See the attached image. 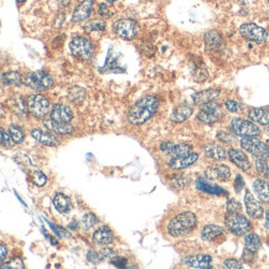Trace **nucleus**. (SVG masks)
Here are the masks:
<instances>
[{"instance_id": "obj_1", "label": "nucleus", "mask_w": 269, "mask_h": 269, "mask_svg": "<svg viewBox=\"0 0 269 269\" xmlns=\"http://www.w3.org/2000/svg\"><path fill=\"white\" fill-rule=\"evenodd\" d=\"M158 108H159L158 98L153 97V96H147V97L137 101L130 107L129 113H128V120L134 125L144 124L158 112Z\"/></svg>"}, {"instance_id": "obj_2", "label": "nucleus", "mask_w": 269, "mask_h": 269, "mask_svg": "<svg viewBox=\"0 0 269 269\" xmlns=\"http://www.w3.org/2000/svg\"><path fill=\"white\" fill-rule=\"evenodd\" d=\"M196 215L190 211L181 212V214L176 215L174 218L170 219L169 224H167V233L172 237L185 236L196 226Z\"/></svg>"}, {"instance_id": "obj_3", "label": "nucleus", "mask_w": 269, "mask_h": 269, "mask_svg": "<svg viewBox=\"0 0 269 269\" xmlns=\"http://www.w3.org/2000/svg\"><path fill=\"white\" fill-rule=\"evenodd\" d=\"M70 51L73 57L78 58L81 61H88L92 58L93 45L88 39L82 38V36H76L70 43Z\"/></svg>"}, {"instance_id": "obj_4", "label": "nucleus", "mask_w": 269, "mask_h": 269, "mask_svg": "<svg viewBox=\"0 0 269 269\" xmlns=\"http://www.w3.org/2000/svg\"><path fill=\"white\" fill-rule=\"evenodd\" d=\"M224 224H226L227 229L232 232L236 236H244V234L249 233L252 229L251 222L244 217L243 215L238 214H228L224 218Z\"/></svg>"}, {"instance_id": "obj_5", "label": "nucleus", "mask_w": 269, "mask_h": 269, "mask_svg": "<svg viewBox=\"0 0 269 269\" xmlns=\"http://www.w3.org/2000/svg\"><path fill=\"white\" fill-rule=\"evenodd\" d=\"M241 147L242 149L253 155L254 158L268 159L269 147L257 137H243L241 140Z\"/></svg>"}, {"instance_id": "obj_6", "label": "nucleus", "mask_w": 269, "mask_h": 269, "mask_svg": "<svg viewBox=\"0 0 269 269\" xmlns=\"http://www.w3.org/2000/svg\"><path fill=\"white\" fill-rule=\"evenodd\" d=\"M24 82L35 91H46L53 86L54 80L49 73L44 71H34L25 76Z\"/></svg>"}, {"instance_id": "obj_7", "label": "nucleus", "mask_w": 269, "mask_h": 269, "mask_svg": "<svg viewBox=\"0 0 269 269\" xmlns=\"http://www.w3.org/2000/svg\"><path fill=\"white\" fill-rule=\"evenodd\" d=\"M223 117V112L218 103L211 102L201 106V109L197 113V119L205 124H214Z\"/></svg>"}, {"instance_id": "obj_8", "label": "nucleus", "mask_w": 269, "mask_h": 269, "mask_svg": "<svg viewBox=\"0 0 269 269\" xmlns=\"http://www.w3.org/2000/svg\"><path fill=\"white\" fill-rule=\"evenodd\" d=\"M231 130L234 135L238 137H257L261 133L258 125L253 122L244 120L242 118H234L231 122Z\"/></svg>"}, {"instance_id": "obj_9", "label": "nucleus", "mask_w": 269, "mask_h": 269, "mask_svg": "<svg viewBox=\"0 0 269 269\" xmlns=\"http://www.w3.org/2000/svg\"><path fill=\"white\" fill-rule=\"evenodd\" d=\"M113 31H114L115 35L119 36L120 39H124V40H133V39L137 36L139 28H138V24L134 20H130V19H120V20L115 21L113 24Z\"/></svg>"}, {"instance_id": "obj_10", "label": "nucleus", "mask_w": 269, "mask_h": 269, "mask_svg": "<svg viewBox=\"0 0 269 269\" xmlns=\"http://www.w3.org/2000/svg\"><path fill=\"white\" fill-rule=\"evenodd\" d=\"M29 113L35 118H44L50 112V102L41 95H33L28 98Z\"/></svg>"}, {"instance_id": "obj_11", "label": "nucleus", "mask_w": 269, "mask_h": 269, "mask_svg": "<svg viewBox=\"0 0 269 269\" xmlns=\"http://www.w3.org/2000/svg\"><path fill=\"white\" fill-rule=\"evenodd\" d=\"M239 34L243 36L246 40L253 41V43L261 44L263 41L267 40V31L264 30L261 26L256 25V24H243V25L239 28Z\"/></svg>"}, {"instance_id": "obj_12", "label": "nucleus", "mask_w": 269, "mask_h": 269, "mask_svg": "<svg viewBox=\"0 0 269 269\" xmlns=\"http://www.w3.org/2000/svg\"><path fill=\"white\" fill-rule=\"evenodd\" d=\"M244 206H246L247 212L252 218L259 219L263 217L264 210L262 207V204L259 202V200L254 197V195L249 190H246V194H244Z\"/></svg>"}, {"instance_id": "obj_13", "label": "nucleus", "mask_w": 269, "mask_h": 269, "mask_svg": "<svg viewBox=\"0 0 269 269\" xmlns=\"http://www.w3.org/2000/svg\"><path fill=\"white\" fill-rule=\"evenodd\" d=\"M160 149L165 153V154L170 155L171 158H179L184 157V155L190 154L191 152V147L187 144H184V143H175L171 142H164L160 145Z\"/></svg>"}, {"instance_id": "obj_14", "label": "nucleus", "mask_w": 269, "mask_h": 269, "mask_svg": "<svg viewBox=\"0 0 269 269\" xmlns=\"http://www.w3.org/2000/svg\"><path fill=\"white\" fill-rule=\"evenodd\" d=\"M205 175L209 180H219V181H227L231 177V169L227 165H212V166L207 167Z\"/></svg>"}, {"instance_id": "obj_15", "label": "nucleus", "mask_w": 269, "mask_h": 269, "mask_svg": "<svg viewBox=\"0 0 269 269\" xmlns=\"http://www.w3.org/2000/svg\"><path fill=\"white\" fill-rule=\"evenodd\" d=\"M31 135H33V138L36 142H39L43 145H46V147H56V145L58 144V142H60L56 133L54 134V132L51 133L49 132V130L39 129V128H35V129L31 130Z\"/></svg>"}, {"instance_id": "obj_16", "label": "nucleus", "mask_w": 269, "mask_h": 269, "mask_svg": "<svg viewBox=\"0 0 269 269\" xmlns=\"http://www.w3.org/2000/svg\"><path fill=\"white\" fill-rule=\"evenodd\" d=\"M199 159V154L197 153H190V154L184 155V157L179 158H171L169 161V167L172 170H182L186 167L191 166Z\"/></svg>"}, {"instance_id": "obj_17", "label": "nucleus", "mask_w": 269, "mask_h": 269, "mask_svg": "<svg viewBox=\"0 0 269 269\" xmlns=\"http://www.w3.org/2000/svg\"><path fill=\"white\" fill-rule=\"evenodd\" d=\"M93 9V0H83L82 3L75 9L72 14L71 20L73 23H82V21L87 20L91 15V11Z\"/></svg>"}, {"instance_id": "obj_18", "label": "nucleus", "mask_w": 269, "mask_h": 269, "mask_svg": "<svg viewBox=\"0 0 269 269\" xmlns=\"http://www.w3.org/2000/svg\"><path fill=\"white\" fill-rule=\"evenodd\" d=\"M212 258L207 254H195V256L185 257L182 263L191 268H210Z\"/></svg>"}, {"instance_id": "obj_19", "label": "nucleus", "mask_w": 269, "mask_h": 269, "mask_svg": "<svg viewBox=\"0 0 269 269\" xmlns=\"http://www.w3.org/2000/svg\"><path fill=\"white\" fill-rule=\"evenodd\" d=\"M44 125L48 128L51 132L56 133V134H72L75 128L70 124V123L66 122H58L55 119H46L44 120Z\"/></svg>"}, {"instance_id": "obj_20", "label": "nucleus", "mask_w": 269, "mask_h": 269, "mask_svg": "<svg viewBox=\"0 0 269 269\" xmlns=\"http://www.w3.org/2000/svg\"><path fill=\"white\" fill-rule=\"evenodd\" d=\"M227 154H228L229 160H231V161L233 162L237 167H239L241 170H244V171L249 170V167H251V162H249L248 158H247V155L244 154L242 150L229 149Z\"/></svg>"}, {"instance_id": "obj_21", "label": "nucleus", "mask_w": 269, "mask_h": 269, "mask_svg": "<svg viewBox=\"0 0 269 269\" xmlns=\"http://www.w3.org/2000/svg\"><path fill=\"white\" fill-rule=\"evenodd\" d=\"M51 118L58 122L70 123L73 118V113L68 106L55 105L51 110Z\"/></svg>"}, {"instance_id": "obj_22", "label": "nucleus", "mask_w": 269, "mask_h": 269, "mask_svg": "<svg viewBox=\"0 0 269 269\" xmlns=\"http://www.w3.org/2000/svg\"><path fill=\"white\" fill-rule=\"evenodd\" d=\"M219 96V91L218 90H205V91H200V92L194 93L192 95V100L196 105L199 106H204L206 103H211L215 102V101L218 98Z\"/></svg>"}, {"instance_id": "obj_23", "label": "nucleus", "mask_w": 269, "mask_h": 269, "mask_svg": "<svg viewBox=\"0 0 269 269\" xmlns=\"http://www.w3.org/2000/svg\"><path fill=\"white\" fill-rule=\"evenodd\" d=\"M204 40L206 44V48L210 50H219L223 46V39L215 30L207 31L204 36Z\"/></svg>"}, {"instance_id": "obj_24", "label": "nucleus", "mask_w": 269, "mask_h": 269, "mask_svg": "<svg viewBox=\"0 0 269 269\" xmlns=\"http://www.w3.org/2000/svg\"><path fill=\"white\" fill-rule=\"evenodd\" d=\"M113 238H114L113 232L108 227H101V228L96 229V232L93 233V241L97 244H101V246L112 243Z\"/></svg>"}, {"instance_id": "obj_25", "label": "nucleus", "mask_w": 269, "mask_h": 269, "mask_svg": "<svg viewBox=\"0 0 269 269\" xmlns=\"http://www.w3.org/2000/svg\"><path fill=\"white\" fill-rule=\"evenodd\" d=\"M249 119L262 125H269V110L263 108H251L248 110Z\"/></svg>"}, {"instance_id": "obj_26", "label": "nucleus", "mask_w": 269, "mask_h": 269, "mask_svg": "<svg viewBox=\"0 0 269 269\" xmlns=\"http://www.w3.org/2000/svg\"><path fill=\"white\" fill-rule=\"evenodd\" d=\"M253 190L262 202L269 204V184L262 179L254 180Z\"/></svg>"}, {"instance_id": "obj_27", "label": "nucleus", "mask_w": 269, "mask_h": 269, "mask_svg": "<svg viewBox=\"0 0 269 269\" xmlns=\"http://www.w3.org/2000/svg\"><path fill=\"white\" fill-rule=\"evenodd\" d=\"M191 114L192 108L190 107V106L182 105L172 110L171 115H170V120H171L172 123H181L184 122V120H186Z\"/></svg>"}, {"instance_id": "obj_28", "label": "nucleus", "mask_w": 269, "mask_h": 269, "mask_svg": "<svg viewBox=\"0 0 269 269\" xmlns=\"http://www.w3.org/2000/svg\"><path fill=\"white\" fill-rule=\"evenodd\" d=\"M53 204L60 214H68L71 211V207H72L70 199L66 195L61 194V192H58V194L54 196Z\"/></svg>"}, {"instance_id": "obj_29", "label": "nucleus", "mask_w": 269, "mask_h": 269, "mask_svg": "<svg viewBox=\"0 0 269 269\" xmlns=\"http://www.w3.org/2000/svg\"><path fill=\"white\" fill-rule=\"evenodd\" d=\"M205 155L214 160H224L228 154L226 153L224 148H222L218 144H209L204 149Z\"/></svg>"}, {"instance_id": "obj_30", "label": "nucleus", "mask_w": 269, "mask_h": 269, "mask_svg": "<svg viewBox=\"0 0 269 269\" xmlns=\"http://www.w3.org/2000/svg\"><path fill=\"white\" fill-rule=\"evenodd\" d=\"M196 187L199 190H201V191L205 192H209V194H214V195H226V191H224L222 187L217 186V185L211 184V182L209 181V179H197L196 181Z\"/></svg>"}, {"instance_id": "obj_31", "label": "nucleus", "mask_w": 269, "mask_h": 269, "mask_svg": "<svg viewBox=\"0 0 269 269\" xmlns=\"http://www.w3.org/2000/svg\"><path fill=\"white\" fill-rule=\"evenodd\" d=\"M224 231L219 226H216V224H207V226L204 227L201 232V237L205 241H215L218 237L223 236Z\"/></svg>"}, {"instance_id": "obj_32", "label": "nucleus", "mask_w": 269, "mask_h": 269, "mask_svg": "<svg viewBox=\"0 0 269 269\" xmlns=\"http://www.w3.org/2000/svg\"><path fill=\"white\" fill-rule=\"evenodd\" d=\"M11 107H13L14 113H15V114L20 115V117H25V115H28V113H29L28 102H25V100H24L21 96H18V97H15L13 101H11Z\"/></svg>"}, {"instance_id": "obj_33", "label": "nucleus", "mask_w": 269, "mask_h": 269, "mask_svg": "<svg viewBox=\"0 0 269 269\" xmlns=\"http://www.w3.org/2000/svg\"><path fill=\"white\" fill-rule=\"evenodd\" d=\"M1 81L4 85L9 86H21L23 85V78L19 75L16 71H9V72H4L1 75Z\"/></svg>"}, {"instance_id": "obj_34", "label": "nucleus", "mask_w": 269, "mask_h": 269, "mask_svg": "<svg viewBox=\"0 0 269 269\" xmlns=\"http://www.w3.org/2000/svg\"><path fill=\"white\" fill-rule=\"evenodd\" d=\"M244 246H246L247 249L256 253L262 246L261 238H259L258 234L256 233H247L246 237H244Z\"/></svg>"}, {"instance_id": "obj_35", "label": "nucleus", "mask_w": 269, "mask_h": 269, "mask_svg": "<svg viewBox=\"0 0 269 269\" xmlns=\"http://www.w3.org/2000/svg\"><path fill=\"white\" fill-rule=\"evenodd\" d=\"M9 134H10L14 144H20V143H23L24 139H25V133H24V130L21 129L19 125H10V127H9Z\"/></svg>"}, {"instance_id": "obj_36", "label": "nucleus", "mask_w": 269, "mask_h": 269, "mask_svg": "<svg viewBox=\"0 0 269 269\" xmlns=\"http://www.w3.org/2000/svg\"><path fill=\"white\" fill-rule=\"evenodd\" d=\"M68 97H70L71 102L80 105V103H82L83 101H85L86 91L81 87H73V88H71Z\"/></svg>"}, {"instance_id": "obj_37", "label": "nucleus", "mask_w": 269, "mask_h": 269, "mask_svg": "<svg viewBox=\"0 0 269 269\" xmlns=\"http://www.w3.org/2000/svg\"><path fill=\"white\" fill-rule=\"evenodd\" d=\"M256 167L259 174L269 179V162L266 158H256Z\"/></svg>"}, {"instance_id": "obj_38", "label": "nucleus", "mask_w": 269, "mask_h": 269, "mask_svg": "<svg viewBox=\"0 0 269 269\" xmlns=\"http://www.w3.org/2000/svg\"><path fill=\"white\" fill-rule=\"evenodd\" d=\"M97 221L98 219L97 217H96V215L86 214L85 216H83L82 221H81V226H82V228L85 229V231H88V229L92 228V227L97 223Z\"/></svg>"}, {"instance_id": "obj_39", "label": "nucleus", "mask_w": 269, "mask_h": 269, "mask_svg": "<svg viewBox=\"0 0 269 269\" xmlns=\"http://www.w3.org/2000/svg\"><path fill=\"white\" fill-rule=\"evenodd\" d=\"M30 177L34 181V184L38 185V186H44V185L46 184V181H48V177L38 169L33 170V171L30 172Z\"/></svg>"}, {"instance_id": "obj_40", "label": "nucleus", "mask_w": 269, "mask_h": 269, "mask_svg": "<svg viewBox=\"0 0 269 269\" xmlns=\"http://www.w3.org/2000/svg\"><path fill=\"white\" fill-rule=\"evenodd\" d=\"M106 29V24L105 21H101V20H93L90 21L88 24H86L85 25V30L87 31V33H91V31H103Z\"/></svg>"}, {"instance_id": "obj_41", "label": "nucleus", "mask_w": 269, "mask_h": 269, "mask_svg": "<svg viewBox=\"0 0 269 269\" xmlns=\"http://www.w3.org/2000/svg\"><path fill=\"white\" fill-rule=\"evenodd\" d=\"M242 206L238 201H236L234 199H229L227 201V212L228 214H236V212L241 211Z\"/></svg>"}, {"instance_id": "obj_42", "label": "nucleus", "mask_w": 269, "mask_h": 269, "mask_svg": "<svg viewBox=\"0 0 269 269\" xmlns=\"http://www.w3.org/2000/svg\"><path fill=\"white\" fill-rule=\"evenodd\" d=\"M98 14H100L101 16H103V18H110V16H112L114 13L110 10L109 5H108V3L106 1V3L100 4V8H98Z\"/></svg>"}, {"instance_id": "obj_43", "label": "nucleus", "mask_w": 269, "mask_h": 269, "mask_svg": "<svg viewBox=\"0 0 269 269\" xmlns=\"http://www.w3.org/2000/svg\"><path fill=\"white\" fill-rule=\"evenodd\" d=\"M217 139L221 140V142L224 143H233L234 142V135L231 134L228 132H224V130H219L217 133Z\"/></svg>"}, {"instance_id": "obj_44", "label": "nucleus", "mask_w": 269, "mask_h": 269, "mask_svg": "<svg viewBox=\"0 0 269 269\" xmlns=\"http://www.w3.org/2000/svg\"><path fill=\"white\" fill-rule=\"evenodd\" d=\"M224 106H226L227 110L231 113H237V112H239V109H241V105H239L238 102H236V101H232V100L226 101Z\"/></svg>"}, {"instance_id": "obj_45", "label": "nucleus", "mask_w": 269, "mask_h": 269, "mask_svg": "<svg viewBox=\"0 0 269 269\" xmlns=\"http://www.w3.org/2000/svg\"><path fill=\"white\" fill-rule=\"evenodd\" d=\"M3 268H16V269L20 268V269H23L24 263L20 258H14V259H11L9 263L3 264Z\"/></svg>"}, {"instance_id": "obj_46", "label": "nucleus", "mask_w": 269, "mask_h": 269, "mask_svg": "<svg viewBox=\"0 0 269 269\" xmlns=\"http://www.w3.org/2000/svg\"><path fill=\"white\" fill-rule=\"evenodd\" d=\"M87 259L91 262V263H100L101 259H103V258H102V256H101V253H96L95 251L91 249V251H88V253H87Z\"/></svg>"}, {"instance_id": "obj_47", "label": "nucleus", "mask_w": 269, "mask_h": 269, "mask_svg": "<svg viewBox=\"0 0 269 269\" xmlns=\"http://www.w3.org/2000/svg\"><path fill=\"white\" fill-rule=\"evenodd\" d=\"M223 266L227 267V268H229V269L242 268V263H239V262L236 261V259H227V261L223 262Z\"/></svg>"}, {"instance_id": "obj_48", "label": "nucleus", "mask_w": 269, "mask_h": 269, "mask_svg": "<svg viewBox=\"0 0 269 269\" xmlns=\"http://www.w3.org/2000/svg\"><path fill=\"white\" fill-rule=\"evenodd\" d=\"M0 134H1V144H3V147H10V134H8L3 128H1Z\"/></svg>"}, {"instance_id": "obj_49", "label": "nucleus", "mask_w": 269, "mask_h": 269, "mask_svg": "<svg viewBox=\"0 0 269 269\" xmlns=\"http://www.w3.org/2000/svg\"><path fill=\"white\" fill-rule=\"evenodd\" d=\"M101 256H102L103 259H112L113 257H115L117 254H115V252L113 251V249L110 248H103L102 251H101Z\"/></svg>"}, {"instance_id": "obj_50", "label": "nucleus", "mask_w": 269, "mask_h": 269, "mask_svg": "<svg viewBox=\"0 0 269 269\" xmlns=\"http://www.w3.org/2000/svg\"><path fill=\"white\" fill-rule=\"evenodd\" d=\"M110 263L114 264L115 267L123 268V267L127 266V259H125V258H118V257L115 256V257H113L112 259H110Z\"/></svg>"}, {"instance_id": "obj_51", "label": "nucleus", "mask_w": 269, "mask_h": 269, "mask_svg": "<svg viewBox=\"0 0 269 269\" xmlns=\"http://www.w3.org/2000/svg\"><path fill=\"white\" fill-rule=\"evenodd\" d=\"M243 186H244V182H243V180H242V176H241V175H238V176L236 177V184H234V189H236L237 192H239L242 189H243Z\"/></svg>"}, {"instance_id": "obj_52", "label": "nucleus", "mask_w": 269, "mask_h": 269, "mask_svg": "<svg viewBox=\"0 0 269 269\" xmlns=\"http://www.w3.org/2000/svg\"><path fill=\"white\" fill-rule=\"evenodd\" d=\"M6 253H8V251H6V247H5V244H4V243H1V259H0V261H1V262H4V261H5Z\"/></svg>"}, {"instance_id": "obj_53", "label": "nucleus", "mask_w": 269, "mask_h": 269, "mask_svg": "<svg viewBox=\"0 0 269 269\" xmlns=\"http://www.w3.org/2000/svg\"><path fill=\"white\" fill-rule=\"evenodd\" d=\"M58 1V5L60 6H67L68 4H70L71 0H57Z\"/></svg>"}, {"instance_id": "obj_54", "label": "nucleus", "mask_w": 269, "mask_h": 269, "mask_svg": "<svg viewBox=\"0 0 269 269\" xmlns=\"http://www.w3.org/2000/svg\"><path fill=\"white\" fill-rule=\"evenodd\" d=\"M266 228L268 229V232H269V210L267 211V215H266Z\"/></svg>"}, {"instance_id": "obj_55", "label": "nucleus", "mask_w": 269, "mask_h": 269, "mask_svg": "<svg viewBox=\"0 0 269 269\" xmlns=\"http://www.w3.org/2000/svg\"><path fill=\"white\" fill-rule=\"evenodd\" d=\"M106 1H107L108 4H113V3H115V1H118V0H106Z\"/></svg>"}, {"instance_id": "obj_56", "label": "nucleus", "mask_w": 269, "mask_h": 269, "mask_svg": "<svg viewBox=\"0 0 269 269\" xmlns=\"http://www.w3.org/2000/svg\"><path fill=\"white\" fill-rule=\"evenodd\" d=\"M19 3H24V1H26V0H18Z\"/></svg>"}, {"instance_id": "obj_57", "label": "nucleus", "mask_w": 269, "mask_h": 269, "mask_svg": "<svg viewBox=\"0 0 269 269\" xmlns=\"http://www.w3.org/2000/svg\"><path fill=\"white\" fill-rule=\"evenodd\" d=\"M267 1H269V0H267Z\"/></svg>"}, {"instance_id": "obj_58", "label": "nucleus", "mask_w": 269, "mask_h": 269, "mask_svg": "<svg viewBox=\"0 0 269 269\" xmlns=\"http://www.w3.org/2000/svg\"><path fill=\"white\" fill-rule=\"evenodd\" d=\"M268 147H269V145H268Z\"/></svg>"}]
</instances>
